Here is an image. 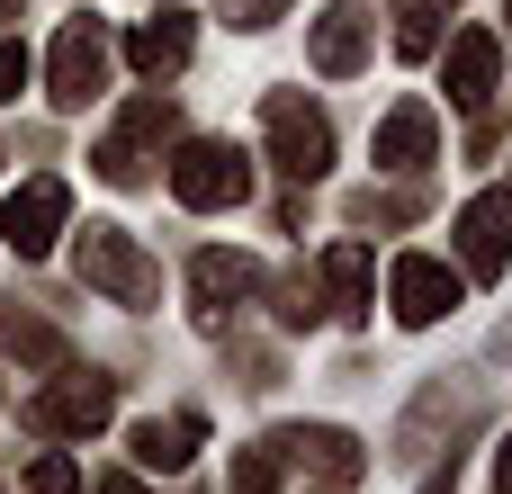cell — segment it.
<instances>
[{
	"mask_svg": "<svg viewBox=\"0 0 512 494\" xmlns=\"http://www.w3.org/2000/svg\"><path fill=\"white\" fill-rule=\"evenodd\" d=\"M315 315H324V288H315V279L297 270V279L279 288V324H315Z\"/></svg>",
	"mask_w": 512,
	"mask_h": 494,
	"instance_id": "7402d4cb",
	"label": "cell"
},
{
	"mask_svg": "<svg viewBox=\"0 0 512 494\" xmlns=\"http://www.w3.org/2000/svg\"><path fill=\"white\" fill-rule=\"evenodd\" d=\"M279 486V459H270V441L261 450H234V477H225V494H270Z\"/></svg>",
	"mask_w": 512,
	"mask_h": 494,
	"instance_id": "d6986e66",
	"label": "cell"
},
{
	"mask_svg": "<svg viewBox=\"0 0 512 494\" xmlns=\"http://www.w3.org/2000/svg\"><path fill=\"white\" fill-rule=\"evenodd\" d=\"M18 90H27V45L0 36V99H18Z\"/></svg>",
	"mask_w": 512,
	"mask_h": 494,
	"instance_id": "603a6c76",
	"label": "cell"
},
{
	"mask_svg": "<svg viewBox=\"0 0 512 494\" xmlns=\"http://www.w3.org/2000/svg\"><path fill=\"white\" fill-rule=\"evenodd\" d=\"M495 486L512 494V441H504V450H495Z\"/></svg>",
	"mask_w": 512,
	"mask_h": 494,
	"instance_id": "484cf974",
	"label": "cell"
},
{
	"mask_svg": "<svg viewBox=\"0 0 512 494\" xmlns=\"http://www.w3.org/2000/svg\"><path fill=\"white\" fill-rule=\"evenodd\" d=\"M459 261H468L477 279H504V261H512V189L468 198V216H459Z\"/></svg>",
	"mask_w": 512,
	"mask_h": 494,
	"instance_id": "30bf717a",
	"label": "cell"
},
{
	"mask_svg": "<svg viewBox=\"0 0 512 494\" xmlns=\"http://www.w3.org/2000/svg\"><path fill=\"white\" fill-rule=\"evenodd\" d=\"M189 279H198V324H225V315L261 288V270H252L243 252H198V270H189Z\"/></svg>",
	"mask_w": 512,
	"mask_h": 494,
	"instance_id": "5bb4252c",
	"label": "cell"
},
{
	"mask_svg": "<svg viewBox=\"0 0 512 494\" xmlns=\"http://www.w3.org/2000/svg\"><path fill=\"white\" fill-rule=\"evenodd\" d=\"M342 315H369V243H333L324 252V279H315Z\"/></svg>",
	"mask_w": 512,
	"mask_h": 494,
	"instance_id": "e0dca14e",
	"label": "cell"
},
{
	"mask_svg": "<svg viewBox=\"0 0 512 494\" xmlns=\"http://www.w3.org/2000/svg\"><path fill=\"white\" fill-rule=\"evenodd\" d=\"M306 54H315V72H324V81H351V72L369 63V18H360L351 0L315 9V36H306Z\"/></svg>",
	"mask_w": 512,
	"mask_h": 494,
	"instance_id": "8fae6325",
	"label": "cell"
},
{
	"mask_svg": "<svg viewBox=\"0 0 512 494\" xmlns=\"http://www.w3.org/2000/svg\"><path fill=\"white\" fill-rule=\"evenodd\" d=\"M270 459H279V468L297 459V468H315L324 486H360V477H369L360 441H351V432H333V423H297V432H270Z\"/></svg>",
	"mask_w": 512,
	"mask_h": 494,
	"instance_id": "ba28073f",
	"label": "cell"
},
{
	"mask_svg": "<svg viewBox=\"0 0 512 494\" xmlns=\"http://www.w3.org/2000/svg\"><path fill=\"white\" fill-rule=\"evenodd\" d=\"M432 45H441V18H432V9H405V27H396V54H405V63H423Z\"/></svg>",
	"mask_w": 512,
	"mask_h": 494,
	"instance_id": "44dd1931",
	"label": "cell"
},
{
	"mask_svg": "<svg viewBox=\"0 0 512 494\" xmlns=\"http://www.w3.org/2000/svg\"><path fill=\"white\" fill-rule=\"evenodd\" d=\"M171 198L198 207V216L243 207V198H252V162H243L234 144H180V162H171Z\"/></svg>",
	"mask_w": 512,
	"mask_h": 494,
	"instance_id": "277c9868",
	"label": "cell"
},
{
	"mask_svg": "<svg viewBox=\"0 0 512 494\" xmlns=\"http://www.w3.org/2000/svg\"><path fill=\"white\" fill-rule=\"evenodd\" d=\"M387 297H396V324H441L459 306V270L432 261V252H405L396 279H387Z\"/></svg>",
	"mask_w": 512,
	"mask_h": 494,
	"instance_id": "9c48e42d",
	"label": "cell"
},
{
	"mask_svg": "<svg viewBox=\"0 0 512 494\" xmlns=\"http://www.w3.org/2000/svg\"><path fill=\"white\" fill-rule=\"evenodd\" d=\"M72 270H81L90 288H108L117 306H153V297H162V270L135 252V234H126V225H90V234L72 243Z\"/></svg>",
	"mask_w": 512,
	"mask_h": 494,
	"instance_id": "7a4b0ae2",
	"label": "cell"
},
{
	"mask_svg": "<svg viewBox=\"0 0 512 494\" xmlns=\"http://www.w3.org/2000/svg\"><path fill=\"white\" fill-rule=\"evenodd\" d=\"M108 90V36H99V18H63V36H54V108H90Z\"/></svg>",
	"mask_w": 512,
	"mask_h": 494,
	"instance_id": "52a82bcc",
	"label": "cell"
},
{
	"mask_svg": "<svg viewBox=\"0 0 512 494\" xmlns=\"http://www.w3.org/2000/svg\"><path fill=\"white\" fill-rule=\"evenodd\" d=\"M432 144H441L432 99H396V108L378 117V171H423V162H432Z\"/></svg>",
	"mask_w": 512,
	"mask_h": 494,
	"instance_id": "7c38bea8",
	"label": "cell"
},
{
	"mask_svg": "<svg viewBox=\"0 0 512 494\" xmlns=\"http://www.w3.org/2000/svg\"><path fill=\"white\" fill-rule=\"evenodd\" d=\"M108 414H117V387H108L99 369H63L54 387H36V396H27V423H36L45 441H90Z\"/></svg>",
	"mask_w": 512,
	"mask_h": 494,
	"instance_id": "3957f363",
	"label": "cell"
},
{
	"mask_svg": "<svg viewBox=\"0 0 512 494\" xmlns=\"http://www.w3.org/2000/svg\"><path fill=\"white\" fill-rule=\"evenodd\" d=\"M126 63H135L144 81H171V72L189 63V18H180V9H162V18H144V27L126 36Z\"/></svg>",
	"mask_w": 512,
	"mask_h": 494,
	"instance_id": "9a60e30c",
	"label": "cell"
},
{
	"mask_svg": "<svg viewBox=\"0 0 512 494\" xmlns=\"http://www.w3.org/2000/svg\"><path fill=\"white\" fill-rule=\"evenodd\" d=\"M99 494H144V486H135V477H126V468H117V477H99Z\"/></svg>",
	"mask_w": 512,
	"mask_h": 494,
	"instance_id": "d4e9b609",
	"label": "cell"
},
{
	"mask_svg": "<svg viewBox=\"0 0 512 494\" xmlns=\"http://www.w3.org/2000/svg\"><path fill=\"white\" fill-rule=\"evenodd\" d=\"M9 9H18V0H0V18H9Z\"/></svg>",
	"mask_w": 512,
	"mask_h": 494,
	"instance_id": "4316f807",
	"label": "cell"
},
{
	"mask_svg": "<svg viewBox=\"0 0 512 494\" xmlns=\"http://www.w3.org/2000/svg\"><path fill=\"white\" fill-rule=\"evenodd\" d=\"M63 216H72V189L45 171V180H18L9 198H0V243L18 252V261H45L54 252V234H63Z\"/></svg>",
	"mask_w": 512,
	"mask_h": 494,
	"instance_id": "5b68a950",
	"label": "cell"
},
{
	"mask_svg": "<svg viewBox=\"0 0 512 494\" xmlns=\"http://www.w3.org/2000/svg\"><path fill=\"white\" fill-rule=\"evenodd\" d=\"M27 494H81V468H72L63 450H45V459L27 468Z\"/></svg>",
	"mask_w": 512,
	"mask_h": 494,
	"instance_id": "ffe728a7",
	"label": "cell"
},
{
	"mask_svg": "<svg viewBox=\"0 0 512 494\" xmlns=\"http://www.w3.org/2000/svg\"><path fill=\"white\" fill-rule=\"evenodd\" d=\"M171 126H180V108H171V99H135V108L117 117V135H99V153H90V162H99V180L135 189V180H144V153H153Z\"/></svg>",
	"mask_w": 512,
	"mask_h": 494,
	"instance_id": "8992f818",
	"label": "cell"
},
{
	"mask_svg": "<svg viewBox=\"0 0 512 494\" xmlns=\"http://www.w3.org/2000/svg\"><path fill=\"white\" fill-rule=\"evenodd\" d=\"M198 432H207L198 414H171V423H162V414H144V423H135L126 441H135V468H162V477H171V468H189Z\"/></svg>",
	"mask_w": 512,
	"mask_h": 494,
	"instance_id": "2e32d148",
	"label": "cell"
},
{
	"mask_svg": "<svg viewBox=\"0 0 512 494\" xmlns=\"http://www.w3.org/2000/svg\"><path fill=\"white\" fill-rule=\"evenodd\" d=\"M9 360H27V369H63V333L54 324H36V315H9Z\"/></svg>",
	"mask_w": 512,
	"mask_h": 494,
	"instance_id": "ac0fdd59",
	"label": "cell"
},
{
	"mask_svg": "<svg viewBox=\"0 0 512 494\" xmlns=\"http://www.w3.org/2000/svg\"><path fill=\"white\" fill-rule=\"evenodd\" d=\"M225 18L234 27H270V18H288V0H225Z\"/></svg>",
	"mask_w": 512,
	"mask_h": 494,
	"instance_id": "cb8c5ba5",
	"label": "cell"
},
{
	"mask_svg": "<svg viewBox=\"0 0 512 494\" xmlns=\"http://www.w3.org/2000/svg\"><path fill=\"white\" fill-rule=\"evenodd\" d=\"M495 72H504V45H495L486 27H468V36L450 45V99H459L468 117H486V99H495Z\"/></svg>",
	"mask_w": 512,
	"mask_h": 494,
	"instance_id": "4fadbf2b",
	"label": "cell"
},
{
	"mask_svg": "<svg viewBox=\"0 0 512 494\" xmlns=\"http://www.w3.org/2000/svg\"><path fill=\"white\" fill-rule=\"evenodd\" d=\"M261 126H270V153H279L288 180H324V171H333V117H324L315 99L270 90V99H261Z\"/></svg>",
	"mask_w": 512,
	"mask_h": 494,
	"instance_id": "6da1fadb",
	"label": "cell"
}]
</instances>
